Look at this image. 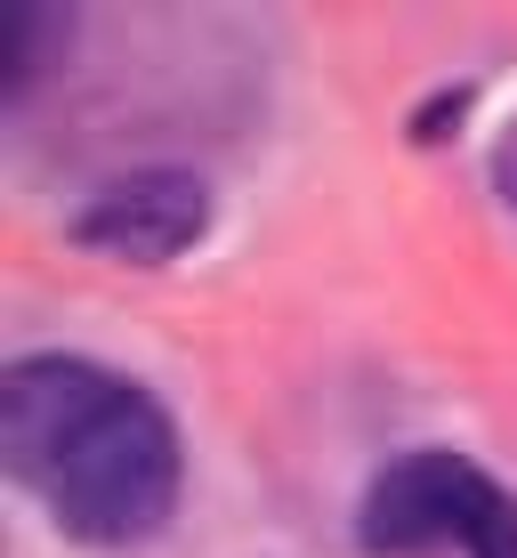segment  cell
<instances>
[{"label": "cell", "mask_w": 517, "mask_h": 558, "mask_svg": "<svg viewBox=\"0 0 517 558\" xmlns=\"http://www.w3.org/2000/svg\"><path fill=\"white\" fill-rule=\"evenodd\" d=\"M0 461L65 543L130 550L179 510V421L98 356H16L0 373Z\"/></svg>", "instance_id": "6da1fadb"}, {"label": "cell", "mask_w": 517, "mask_h": 558, "mask_svg": "<svg viewBox=\"0 0 517 558\" xmlns=\"http://www.w3.org/2000/svg\"><path fill=\"white\" fill-rule=\"evenodd\" d=\"M356 543L372 558H517V494L453 446H413L364 486Z\"/></svg>", "instance_id": "7a4b0ae2"}, {"label": "cell", "mask_w": 517, "mask_h": 558, "mask_svg": "<svg viewBox=\"0 0 517 558\" xmlns=\"http://www.w3.org/2000/svg\"><path fill=\"white\" fill-rule=\"evenodd\" d=\"M202 227H210V186L195 170H130V179H106L73 210L65 235L122 267H170L179 252L202 243Z\"/></svg>", "instance_id": "3957f363"}, {"label": "cell", "mask_w": 517, "mask_h": 558, "mask_svg": "<svg viewBox=\"0 0 517 558\" xmlns=\"http://www.w3.org/2000/svg\"><path fill=\"white\" fill-rule=\"evenodd\" d=\"M65 41H73V25L57 9H9V25H0V98H25L65 57Z\"/></svg>", "instance_id": "277c9868"}, {"label": "cell", "mask_w": 517, "mask_h": 558, "mask_svg": "<svg viewBox=\"0 0 517 558\" xmlns=\"http://www.w3.org/2000/svg\"><path fill=\"white\" fill-rule=\"evenodd\" d=\"M493 179H502V203L517 210V138L502 146V162H493Z\"/></svg>", "instance_id": "5b68a950"}]
</instances>
